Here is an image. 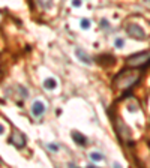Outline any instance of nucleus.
Returning <instances> with one entry per match:
<instances>
[{"label":"nucleus","mask_w":150,"mask_h":168,"mask_svg":"<svg viewBox=\"0 0 150 168\" xmlns=\"http://www.w3.org/2000/svg\"><path fill=\"white\" fill-rule=\"evenodd\" d=\"M80 5H81V0H74L72 2V6H75V8H78Z\"/></svg>","instance_id":"nucleus-15"},{"label":"nucleus","mask_w":150,"mask_h":168,"mask_svg":"<svg viewBox=\"0 0 150 168\" xmlns=\"http://www.w3.org/2000/svg\"><path fill=\"white\" fill-rule=\"evenodd\" d=\"M101 27H108V21H107V20H102V21H101Z\"/></svg>","instance_id":"nucleus-16"},{"label":"nucleus","mask_w":150,"mask_h":168,"mask_svg":"<svg viewBox=\"0 0 150 168\" xmlns=\"http://www.w3.org/2000/svg\"><path fill=\"white\" fill-rule=\"evenodd\" d=\"M112 122H114V126H116V129H117L119 138H120L123 143H126V144H134V141L131 140V131H129L128 126L123 123V120L119 119V117H114Z\"/></svg>","instance_id":"nucleus-3"},{"label":"nucleus","mask_w":150,"mask_h":168,"mask_svg":"<svg viewBox=\"0 0 150 168\" xmlns=\"http://www.w3.org/2000/svg\"><path fill=\"white\" fill-rule=\"evenodd\" d=\"M143 3H144V6H146L147 9H150V0H143Z\"/></svg>","instance_id":"nucleus-17"},{"label":"nucleus","mask_w":150,"mask_h":168,"mask_svg":"<svg viewBox=\"0 0 150 168\" xmlns=\"http://www.w3.org/2000/svg\"><path fill=\"white\" fill-rule=\"evenodd\" d=\"M90 159H92V161L99 162V161H102V159H104V156H102L99 152H93V153H90Z\"/></svg>","instance_id":"nucleus-11"},{"label":"nucleus","mask_w":150,"mask_h":168,"mask_svg":"<svg viewBox=\"0 0 150 168\" xmlns=\"http://www.w3.org/2000/svg\"><path fill=\"white\" fill-rule=\"evenodd\" d=\"M48 149L53 150V152H56V150H59V146L57 144H48Z\"/></svg>","instance_id":"nucleus-14"},{"label":"nucleus","mask_w":150,"mask_h":168,"mask_svg":"<svg viewBox=\"0 0 150 168\" xmlns=\"http://www.w3.org/2000/svg\"><path fill=\"white\" fill-rule=\"evenodd\" d=\"M75 53H77V56L80 57V60H81V62H84L86 65H90V63H92V60L89 59V56H87V54H86L81 48H77V50H75Z\"/></svg>","instance_id":"nucleus-8"},{"label":"nucleus","mask_w":150,"mask_h":168,"mask_svg":"<svg viewBox=\"0 0 150 168\" xmlns=\"http://www.w3.org/2000/svg\"><path fill=\"white\" fill-rule=\"evenodd\" d=\"M140 80V71L137 69H123L112 80V86L119 90H128Z\"/></svg>","instance_id":"nucleus-1"},{"label":"nucleus","mask_w":150,"mask_h":168,"mask_svg":"<svg viewBox=\"0 0 150 168\" xmlns=\"http://www.w3.org/2000/svg\"><path fill=\"white\" fill-rule=\"evenodd\" d=\"M44 111H45V105H44V102L35 101L33 105H32V114H33L35 117H41V116L44 114Z\"/></svg>","instance_id":"nucleus-6"},{"label":"nucleus","mask_w":150,"mask_h":168,"mask_svg":"<svg viewBox=\"0 0 150 168\" xmlns=\"http://www.w3.org/2000/svg\"><path fill=\"white\" fill-rule=\"evenodd\" d=\"M126 63L128 66H132V68H141L144 65H149L150 63V51H144V53H137L134 56H129L126 59Z\"/></svg>","instance_id":"nucleus-2"},{"label":"nucleus","mask_w":150,"mask_h":168,"mask_svg":"<svg viewBox=\"0 0 150 168\" xmlns=\"http://www.w3.org/2000/svg\"><path fill=\"white\" fill-rule=\"evenodd\" d=\"M149 147H150V141H149Z\"/></svg>","instance_id":"nucleus-20"},{"label":"nucleus","mask_w":150,"mask_h":168,"mask_svg":"<svg viewBox=\"0 0 150 168\" xmlns=\"http://www.w3.org/2000/svg\"><path fill=\"white\" fill-rule=\"evenodd\" d=\"M81 27H83V29H89V27H90V21H89L87 18L81 20Z\"/></svg>","instance_id":"nucleus-12"},{"label":"nucleus","mask_w":150,"mask_h":168,"mask_svg":"<svg viewBox=\"0 0 150 168\" xmlns=\"http://www.w3.org/2000/svg\"><path fill=\"white\" fill-rule=\"evenodd\" d=\"M0 164H2V161H0Z\"/></svg>","instance_id":"nucleus-21"},{"label":"nucleus","mask_w":150,"mask_h":168,"mask_svg":"<svg viewBox=\"0 0 150 168\" xmlns=\"http://www.w3.org/2000/svg\"><path fill=\"white\" fill-rule=\"evenodd\" d=\"M0 21H2V12H0Z\"/></svg>","instance_id":"nucleus-19"},{"label":"nucleus","mask_w":150,"mask_h":168,"mask_svg":"<svg viewBox=\"0 0 150 168\" xmlns=\"http://www.w3.org/2000/svg\"><path fill=\"white\" fill-rule=\"evenodd\" d=\"M126 33H128L131 38L137 39V41H144V39L147 38L144 29H143L141 26H138L137 23H129V24L126 26Z\"/></svg>","instance_id":"nucleus-4"},{"label":"nucleus","mask_w":150,"mask_h":168,"mask_svg":"<svg viewBox=\"0 0 150 168\" xmlns=\"http://www.w3.org/2000/svg\"><path fill=\"white\" fill-rule=\"evenodd\" d=\"M71 137H72V140H74L78 146H86V144H87V138H86L84 135H81L80 132H77V131H72Z\"/></svg>","instance_id":"nucleus-7"},{"label":"nucleus","mask_w":150,"mask_h":168,"mask_svg":"<svg viewBox=\"0 0 150 168\" xmlns=\"http://www.w3.org/2000/svg\"><path fill=\"white\" fill-rule=\"evenodd\" d=\"M38 3H39V6L44 8V9H48V8L53 6V0H38Z\"/></svg>","instance_id":"nucleus-10"},{"label":"nucleus","mask_w":150,"mask_h":168,"mask_svg":"<svg viewBox=\"0 0 150 168\" xmlns=\"http://www.w3.org/2000/svg\"><path fill=\"white\" fill-rule=\"evenodd\" d=\"M44 87H45V89H48V90H53V89H56V87H57V83H56V80H54V78H47V80H45V83H44Z\"/></svg>","instance_id":"nucleus-9"},{"label":"nucleus","mask_w":150,"mask_h":168,"mask_svg":"<svg viewBox=\"0 0 150 168\" xmlns=\"http://www.w3.org/2000/svg\"><path fill=\"white\" fill-rule=\"evenodd\" d=\"M114 44H116V47H117V48H122V47L125 45V41H123V39H116Z\"/></svg>","instance_id":"nucleus-13"},{"label":"nucleus","mask_w":150,"mask_h":168,"mask_svg":"<svg viewBox=\"0 0 150 168\" xmlns=\"http://www.w3.org/2000/svg\"><path fill=\"white\" fill-rule=\"evenodd\" d=\"M9 143H11V144H14L17 149H21V147H24V146H26V137H24L20 131L14 129V131H12V134H11V137H9Z\"/></svg>","instance_id":"nucleus-5"},{"label":"nucleus","mask_w":150,"mask_h":168,"mask_svg":"<svg viewBox=\"0 0 150 168\" xmlns=\"http://www.w3.org/2000/svg\"><path fill=\"white\" fill-rule=\"evenodd\" d=\"M0 134H3V126L0 125Z\"/></svg>","instance_id":"nucleus-18"}]
</instances>
